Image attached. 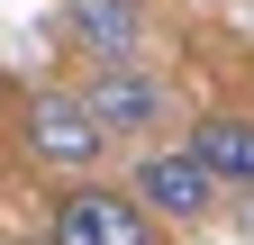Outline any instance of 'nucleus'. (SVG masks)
Wrapping results in <instances>:
<instances>
[{"label": "nucleus", "mask_w": 254, "mask_h": 245, "mask_svg": "<svg viewBox=\"0 0 254 245\" xmlns=\"http://www.w3.org/2000/svg\"><path fill=\"white\" fill-rule=\"evenodd\" d=\"M145 0H64V46L91 64H136L145 55Z\"/></svg>", "instance_id": "5"}, {"label": "nucleus", "mask_w": 254, "mask_h": 245, "mask_svg": "<svg viewBox=\"0 0 254 245\" xmlns=\"http://www.w3.org/2000/svg\"><path fill=\"white\" fill-rule=\"evenodd\" d=\"M82 100H91V118L109 127V145H118V136H127V145H145V136H154V127L173 118V91L154 82L145 64H91Z\"/></svg>", "instance_id": "4"}, {"label": "nucleus", "mask_w": 254, "mask_h": 245, "mask_svg": "<svg viewBox=\"0 0 254 245\" xmlns=\"http://www.w3.org/2000/svg\"><path fill=\"white\" fill-rule=\"evenodd\" d=\"M236 218H245V227H254V191H245V209H236Z\"/></svg>", "instance_id": "8"}, {"label": "nucleus", "mask_w": 254, "mask_h": 245, "mask_svg": "<svg viewBox=\"0 0 254 245\" xmlns=\"http://www.w3.org/2000/svg\"><path fill=\"white\" fill-rule=\"evenodd\" d=\"M127 191L154 209V227H200L218 209V173L190 155V145H145L136 173H127Z\"/></svg>", "instance_id": "3"}, {"label": "nucleus", "mask_w": 254, "mask_h": 245, "mask_svg": "<svg viewBox=\"0 0 254 245\" xmlns=\"http://www.w3.org/2000/svg\"><path fill=\"white\" fill-rule=\"evenodd\" d=\"M0 245H27V236H0Z\"/></svg>", "instance_id": "9"}, {"label": "nucleus", "mask_w": 254, "mask_h": 245, "mask_svg": "<svg viewBox=\"0 0 254 245\" xmlns=\"http://www.w3.org/2000/svg\"><path fill=\"white\" fill-rule=\"evenodd\" d=\"M46 245H154V209L136 191H109V182H64L55 218H46Z\"/></svg>", "instance_id": "2"}, {"label": "nucleus", "mask_w": 254, "mask_h": 245, "mask_svg": "<svg viewBox=\"0 0 254 245\" xmlns=\"http://www.w3.org/2000/svg\"><path fill=\"white\" fill-rule=\"evenodd\" d=\"M18 155L27 164H46V173H64V182H82V173H100V155H109V127L91 118V100L73 82H37V91H18Z\"/></svg>", "instance_id": "1"}, {"label": "nucleus", "mask_w": 254, "mask_h": 245, "mask_svg": "<svg viewBox=\"0 0 254 245\" xmlns=\"http://www.w3.org/2000/svg\"><path fill=\"white\" fill-rule=\"evenodd\" d=\"M9 127H18V82L0 73V136H9Z\"/></svg>", "instance_id": "7"}, {"label": "nucleus", "mask_w": 254, "mask_h": 245, "mask_svg": "<svg viewBox=\"0 0 254 245\" xmlns=\"http://www.w3.org/2000/svg\"><path fill=\"white\" fill-rule=\"evenodd\" d=\"M190 155L218 173V191H254V118H245V109L190 118Z\"/></svg>", "instance_id": "6"}]
</instances>
